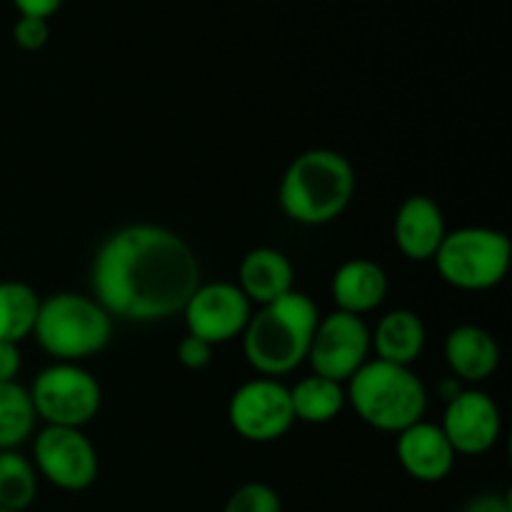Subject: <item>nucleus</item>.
I'll return each instance as SVG.
<instances>
[{
  "label": "nucleus",
  "instance_id": "f8f14e48",
  "mask_svg": "<svg viewBox=\"0 0 512 512\" xmlns=\"http://www.w3.org/2000/svg\"><path fill=\"white\" fill-rule=\"evenodd\" d=\"M440 430L448 438L455 455L478 458L498 445L503 433V415L498 403L478 388H463L445 403Z\"/></svg>",
  "mask_w": 512,
  "mask_h": 512
},
{
  "label": "nucleus",
  "instance_id": "ddd939ff",
  "mask_svg": "<svg viewBox=\"0 0 512 512\" xmlns=\"http://www.w3.org/2000/svg\"><path fill=\"white\" fill-rule=\"evenodd\" d=\"M395 455L405 473L418 483H443L455 468V450L440 425L420 420L410 425L395 440Z\"/></svg>",
  "mask_w": 512,
  "mask_h": 512
},
{
  "label": "nucleus",
  "instance_id": "bb28decb",
  "mask_svg": "<svg viewBox=\"0 0 512 512\" xmlns=\"http://www.w3.org/2000/svg\"><path fill=\"white\" fill-rule=\"evenodd\" d=\"M460 512H512V503L508 495L480 493L473 500H468Z\"/></svg>",
  "mask_w": 512,
  "mask_h": 512
},
{
  "label": "nucleus",
  "instance_id": "5701e85b",
  "mask_svg": "<svg viewBox=\"0 0 512 512\" xmlns=\"http://www.w3.org/2000/svg\"><path fill=\"white\" fill-rule=\"evenodd\" d=\"M223 512H283V503L273 485L253 480L233 490V495L225 500Z\"/></svg>",
  "mask_w": 512,
  "mask_h": 512
},
{
  "label": "nucleus",
  "instance_id": "20e7f679",
  "mask_svg": "<svg viewBox=\"0 0 512 512\" xmlns=\"http://www.w3.org/2000/svg\"><path fill=\"white\" fill-rule=\"evenodd\" d=\"M345 400L365 425L398 435L425 418L428 388L413 368L370 358L348 380Z\"/></svg>",
  "mask_w": 512,
  "mask_h": 512
},
{
  "label": "nucleus",
  "instance_id": "f257e3e1",
  "mask_svg": "<svg viewBox=\"0 0 512 512\" xmlns=\"http://www.w3.org/2000/svg\"><path fill=\"white\" fill-rule=\"evenodd\" d=\"M200 283L198 255L188 240L155 223L115 230L90 268L93 298L130 323H163L183 313Z\"/></svg>",
  "mask_w": 512,
  "mask_h": 512
},
{
  "label": "nucleus",
  "instance_id": "423d86ee",
  "mask_svg": "<svg viewBox=\"0 0 512 512\" xmlns=\"http://www.w3.org/2000/svg\"><path fill=\"white\" fill-rule=\"evenodd\" d=\"M433 263L450 288L483 293L498 288L508 278L512 243L503 230L465 225L445 233Z\"/></svg>",
  "mask_w": 512,
  "mask_h": 512
},
{
  "label": "nucleus",
  "instance_id": "7ed1b4c3",
  "mask_svg": "<svg viewBox=\"0 0 512 512\" xmlns=\"http://www.w3.org/2000/svg\"><path fill=\"white\" fill-rule=\"evenodd\" d=\"M355 168L333 148H310L290 160L280 178L278 203L285 218L318 228L338 220L355 198Z\"/></svg>",
  "mask_w": 512,
  "mask_h": 512
},
{
  "label": "nucleus",
  "instance_id": "f03ea898",
  "mask_svg": "<svg viewBox=\"0 0 512 512\" xmlns=\"http://www.w3.org/2000/svg\"><path fill=\"white\" fill-rule=\"evenodd\" d=\"M320 310L300 290L260 305L243 335V355L260 378H283L308 360Z\"/></svg>",
  "mask_w": 512,
  "mask_h": 512
},
{
  "label": "nucleus",
  "instance_id": "393cba45",
  "mask_svg": "<svg viewBox=\"0 0 512 512\" xmlns=\"http://www.w3.org/2000/svg\"><path fill=\"white\" fill-rule=\"evenodd\" d=\"M178 360L180 365L188 370L208 368L210 360H213V345L195 338V335H185V338L178 343Z\"/></svg>",
  "mask_w": 512,
  "mask_h": 512
},
{
  "label": "nucleus",
  "instance_id": "412c9836",
  "mask_svg": "<svg viewBox=\"0 0 512 512\" xmlns=\"http://www.w3.org/2000/svg\"><path fill=\"white\" fill-rule=\"evenodd\" d=\"M38 470L18 450H0V508L25 512L38 498Z\"/></svg>",
  "mask_w": 512,
  "mask_h": 512
},
{
  "label": "nucleus",
  "instance_id": "a211bd4d",
  "mask_svg": "<svg viewBox=\"0 0 512 512\" xmlns=\"http://www.w3.org/2000/svg\"><path fill=\"white\" fill-rule=\"evenodd\" d=\"M425 340H428V333H425L423 318L408 308L390 310L370 330V348H373L375 360L403 365V368H413L415 360L423 355Z\"/></svg>",
  "mask_w": 512,
  "mask_h": 512
},
{
  "label": "nucleus",
  "instance_id": "2eb2a0df",
  "mask_svg": "<svg viewBox=\"0 0 512 512\" xmlns=\"http://www.w3.org/2000/svg\"><path fill=\"white\" fill-rule=\"evenodd\" d=\"M330 293L338 310L363 318L385 303L390 293V278L383 265L375 260L350 258L333 273Z\"/></svg>",
  "mask_w": 512,
  "mask_h": 512
},
{
  "label": "nucleus",
  "instance_id": "c756f323",
  "mask_svg": "<svg viewBox=\"0 0 512 512\" xmlns=\"http://www.w3.org/2000/svg\"><path fill=\"white\" fill-rule=\"evenodd\" d=\"M0 512H10V510H3V508H0Z\"/></svg>",
  "mask_w": 512,
  "mask_h": 512
},
{
  "label": "nucleus",
  "instance_id": "4468645a",
  "mask_svg": "<svg viewBox=\"0 0 512 512\" xmlns=\"http://www.w3.org/2000/svg\"><path fill=\"white\" fill-rule=\"evenodd\" d=\"M448 225L430 195H408L393 220V238L400 253L413 263H428L443 243Z\"/></svg>",
  "mask_w": 512,
  "mask_h": 512
},
{
  "label": "nucleus",
  "instance_id": "9d476101",
  "mask_svg": "<svg viewBox=\"0 0 512 512\" xmlns=\"http://www.w3.org/2000/svg\"><path fill=\"white\" fill-rule=\"evenodd\" d=\"M228 420L248 443H275L295 425L290 388L278 378H253L228 403Z\"/></svg>",
  "mask_w": 512,
  "mask_h": 512
},
{
  "label": "nucleus",
  "instance_id": "a878e982",
  "mask_svg": "<svg viewBox=\"0 0 512 512\" xmlns=\"http://www.w3.org/2000/svg\"><path fill=\"white\" fill-rule=\"evenodd\" d=\"M20 368H23V358H20L18 345L0 340V383L18 380Z\"/></svg>",
  "mask_w": 512,
  "mask_h": 512
},
{
  "label": "nucleus",
  "instance_id": "39448f33",
  "mask_svg": "<svg viewBox=\"0 0 512 512\" xmlns=\"http://www.w3.org/2000/svg\"><path fill=\"white\" fill-rule=\"evenodd\" d=\"M33 338L58 363H80L108 348L113 315L93 295L55 293L40 300Z\"/></svg>",
  "mask_w": 512,
  "mask_h": 512
},
{
  "label": "nucleus",
  "instance_id": "0eeeda50",
  "mask_svg": "<svg viewBox=\"0 0 512 512\" xmlns=\"http://www.w3.org/2000/svg\"><path fill=\"white\" fill-rule=\"evenodd\" d=\"M28 393L35 418L58 428L83 430L103 405L98 378L78 363L48 365L35 375Z\"/></svg>",
  "mask_w": 512,
  "mask_h": 512
},
{
  "label": "nucleus",
  "instance_id": "6ab92c4d",
  "mask_svg": "<svg viewBox=\"0 0 512 512\" xmlns=\"http://www.w3.org/2000/svg\"><path fill=\"white\" fill-rule=\"evenodd\" d=\"M345 388L335 380L310 375L298 380L290 388V405H293L295 423L305 425H328L343 413L345 408Z\"/></svg>",
  "mask_w": 512,
  "mask_h": 512
},
{
  "label": "nucleus",
  "instance_id": "b1692460",
  "mask_svg": "<svg viewBox=\"0 0 512 512\" xmlns=\"http://www.w3.org/2000/svg\"><path fill=\"white\" fill-rule=\"evenodd\" d=\"M13 40L18 43V48L35 50L45 48V43L50 40V25L45 18H30V15H20L13 25Z\"/></svg>",
  "mask_w": 512,
  "mask_h": 512
},
{
  "label": "nucleus",
  "instance_id": "f3484780",
  "mask_svg": "<svg viewBox=\"0 0 512 512\" xmlns=\"http://www.w3.org/2000/svg\"><path fill=\"white\" fill-rule=\"evenodd\" d=\"M238 285L253 305H268L295 290V268L278 248H253L238 268Z\"/></svg>",
  "mask_w": 512,
  "mask_h": 512
},
{
  "label": "nucleus",
  "instance_id": "dca6fc26",
  "mask_svg": "<svg viewBox=\"0 0 512 512\" xmlns=\"http://www.w3.org/2000/svg\"><path fill=\"white\" fill-rule=\"evenodd\" d=\"M443 355L460 383H485L500 368L498 340L480 325H458L450 330L443 343Z\"/></svg>",
  "mask_w": 512,
  "mask_h": 512
},
{
  "label": "nucleus",
  "instance_id": "c85d7f7f",
  "mask_svg": "<svg viewBox=\"0 0 512 512\" xmlns=\"http://www.w3.org/2000/svg\"><path fill=\"white\" fill-rule=\"evenodd\" d=\"M460 390H463V383H460L458 378H445L438 383V398H443L445 403H448V400H453Z\"/></svg>",
  "mask_w": 512,
  "mask_h": 512
},
{
  "label": "nucleus",
  "instance_id": "1a4fd4ad",
  "mask_svg": "<svg viewBox=\"0 0 512 512\" xmlns=\"http://www.w3.org/2000/svg\"><path fill=\"white\" fill-rule=\"evenodd\" d=\"M370 353V325L365 318L333 310L320 315L305 363H310L313 375L345 385L368 363Z\"/></svg>",
  "mask_w": 512,
  "mask_h": 512
},
{
  "label": "nucleus",
  "instance_id": "4be33fe9",
  "mask_svg": "<svg viewBox=\"0 0 512 512\" xmlns=\"http://www.w3.org/2000/svg\"><path fill=\"white\" fill-rule=\"evenodd\" d=\"M35 410L28 388L13 380L0 383V450H18L33 435Z\"/></svg>",
  "mask_w": 512,
  "mask_h": 512
},
{
  "label": "nucleus",
  "instance_id": "cd10ccee",
  "mask_svg": "<svg viewBox=\"0 0 512 512\" xmlns=\"http://www.w3.org/2000/svg\"><path fill=\"white\" fill-rule=\"evenodd\" d=\"M13 5L18 8L20 15H30V18H45L58 13V8L63 5V0H13Z\"/></svg>",
  "mask_w": 512,
  "mask_h": 512
},
{
  "label": "nucleus",
  "instance_id": "6e6552de",
  "mask_svg": "<svg viewBox=\"0 0 512 512\" xmlns=\"http://www.w3.org/2000/svg\"><path fill=\"white\" fill-rule=\"evenodd\" d=\"M33 465L38 478L65 493H83L98 480L100 458L93 440L80 428L45 425L33 440Z\"/></svg>",
  "mask_w": 512,
  "mask_h": 512
},
{
  "label": "nucleus",
  "instance_id": "aec40b11",
  "mask_svg": "<svg viewBox=\"0 0 512 512\" xmlns=\"http://www.w3.org/2000/svg\"><path fill=\"white\" fill-rule=\"evenodd\" d=\"M40 295L23 280H0V340L20 345L33 335Z\"/></svg>",
  "mask_w": 512,
  "mask_h": 512
},
{
  "label": "nucleus",
  "instance_id": "9b49d317",
  "mask_svg": "<svg viewBox=\"0 0 512 512\" xmlns=\"http://www.w3.org/2000/svg\"><path fill=\"white\" fill-rule=\"evenodd\" d=\"M180 315L188 325V335H195L215 348L243 335L253 315V303L235 283L213 280L198 285Z\"/></svg>",
  "mask_w": 512,
  "mask_h": 512
}]
</instances>
